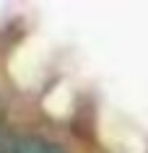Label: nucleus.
Wrapping results in <instances>:
<instances>
[{"label":"nucleus","mask_w":148,"mask_h":153,"mask_svg":"<svg viewBox=\"0 0 148 153\" xmlns=\"http://www.w3.org/2000/svg\"><path fill=\"white\" fill-rule=\"evenodd\" d=\"M18 153H60V151L42 140H24V143H18Z\"/></svg>","instance_id":"f257e3e1"}]
</instances>
